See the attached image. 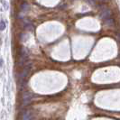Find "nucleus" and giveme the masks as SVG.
Listing matches in <instances>:
<instances>
[{
  "label": "nucleus",
  "instance_id": "f8f14e48",
  "mask_svg": "<svg viewBox=\"0 0 120 120\" xmlns=\"http://www.w3.org/2000/svg\"><path fill=\"white\" fill-rule=\"evenodd\" d=\"M119 54H120V53H119Z\"/></svg>",
  "mask_w": 120,
  "mask_h": 120
},
{
  "label": "nucleus",
  "instance_id": "9b49d317",
  "mask_svg": "<svg viewBox=\"0 0 120 120\" xmlns=\"http://www.w3.org/2000/svg\"><path fill=\"white\" fill-rule=\"evenodd\" d=\"M95 1H98V2H105V1H107V0H95Z\"/></svg>",
  "mask_w": 120,
  "mask_h": 120
},
{
  "label": "nucleus",
  "instance_id": "423d86ee",
  "mask_svg": "<svg viewBox=\"0 0 120 120\" xmlns=\"http://www.w3.org/2000/svg\"><path fill=\"white\" fill-rule=\"evenodd\" d=\"M22 10H23L24 12L28 11V10H29V5H28L27 3H24V4L22 5Z\"/></svg>",
  "mask_w": 120,
  "mask_h": 120
},
{
  "label": "nucleus",
  "instance_id": "6e6552de",
  "mask_svg": "<svg viewBox=\"0 0 120 120\" xmlns=\"http://www.w3.org/2000/svg\"><path fill=\"white\" fill-rule=\"evenodd\" d=\"M86 1H87V3H88L89 5H90V6H95L97 2L95 0H86Z\"/></svg>",
  "mask_w": 120,
  "mask_h": 120
},
{
  "label": "nucleus",
  "instance_id": "20e7f679",
  "mask_svg": "<svg viewBox=\"0 0 120 120\" xmlns=\"http://www.w3.org/2000/svg\"><path fill=\"white\" fill-rule=\"evenodd\" d=\"M33 118V114L32 112L29 110L24 111V113L23 114V120H32Z\"/></svg>",
  "mask_w": 120,
  "mask_h": 120
},
{
  "label": "nucleus",
  "instance_id": "0eeeda50",
  "mask_svg": "<svg viewBox=\"0 0 120 120\" xmlns=\"http://www.w3.org/2000/svg\"><path fill=\"white\" fill-rule=\"evenodd\" d=\"M6 23L4 21H1L0 22V31H4L6 29Z\"/></svg>",
  "mask_w": 120,
  "mask_h": 120
},
{
  "label": "nucleus",
  "instance_id": "39448f33",
  "mask_svg": "<svg viewBox=\"0 0 120 120\" xmlns=\"http://www.w3.org/2000/svg\"><path fill=\"white\" fill-rule=\"evenodd\" d=\"M105 24L108 26V27H112L113 25H114V20H113V18H108L107 20H105Z\"/></svg>",
  "mask_w": 120,
  "mask_h": 120
},
{
  "label": "nucleus",
  "instance_id": "f03ea898",
  "mask_svg": "<svg viewBox=\"0 0 120 120\" xmlns=\"http://www.w3.org/2000/svg\"><path fill=\"white\" fill-rule=\"evenodd\" d=\"M111 15H112L111 10L108 9V8H104V9L101 10V12H100V18L102 20H104V21L108 19V18H110Z\"/></svg>",
  "mask_w": 120,
  "mask_h": 120
},
{
  "label": "nucleus",
  "instance_id": "1a4fd4ad",
  "mask_svg": "<svg viewBox=\"0 0 120 120\" xmlns=\"http://www.w3.org/2000/svg\"><path fill=\"white\" fill-rule=\"evenodd\" d=\"M117 40L120 42V33H119V34H117Z\"/></svg>",
  "mask_w": 120,
  "mask_h": 120
},
{
  "label": "nucleus",
  "instance_id": "9d476101",
  "mask_svg": "<svg viewBox=\"0 0 120 120\" xmlns=\"http://www.w3.org/2000/svg\"><path fill=\"white\" fill-rule=\"evenodd\" d=\"M2 65H3V60L0 59V67L2 66Z\"/></svg>",
  "mask_w": 120,
  "mask_h": 120
},
{
  "label": "nucleus",
  "instance_id": "7ed1b4c3",
  "mask_svg": "<svg viewBox=\"0 0 120 120\" xmlns=\"http://www.w3.org/2000/svg\"><path fill=\"white\" fill-rule=\"evenodd\" d=\"M32 99H33V96L29 91H26L23 94V104L24 106H27L28 104H30Z\"/></svg>",
  "mask_w": 120,
  "mask_h": 120
},
{
  "label": "nucleus",
  "instance_id": "f257e3e1",
  "mask_svg": "<svg viewBox=\"0 0 120 120\" xmlns=\"http://www.w3.org/2000/svg\"><path fill=\"white\" fill-rule=\"evenodd\" d=\"M31 68H32V64L31 63H29V65L27 64L26 66L24 67V69L23 70V72H22V74L20 76V79H21L22 82H25L26 81V78L28 77V75H29V73L31 71Z\"/></svg>",
  "mask_w": 120,
  "mask_h": 120
}]
</instances>
